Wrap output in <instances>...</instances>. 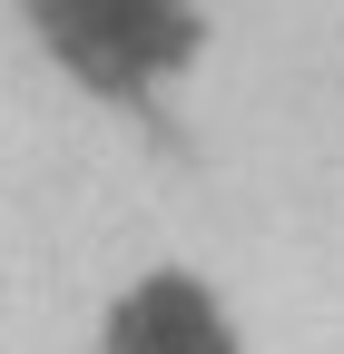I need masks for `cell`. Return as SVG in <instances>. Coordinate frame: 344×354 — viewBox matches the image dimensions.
I'll use <instances>...</instances> for the list:
<instances>
[{
    "instance_id": "6da1fadb",
    "label": "cell",
    "mask_w": 344,
    "mask_h": 354,
    "mask_svg": "<svg viewBox=\"0 0 344 354\" xmlns=\"http://www.w3.org/2000/svg\"><path fill=\"white\" fill-rule=\"evenodd\" d=\"M39 50L99 99H167L217 50V0H30Z\"/></svg>"
},
{
    "instance_id": "7a4b0ae2",
    "label": "cell",
    "mask_w": 344,
    "mask_h": 354,
    "mask_svg": "<svg viewBox=\"0 0 344 354\" xmlns=\"http://www.w3.org/2000/svg\"><path fill=\"white\" fill-rule=\"evenodd\" d=\"M89 354H246V315L197 266H138L99 305Z\"/></svg>"
}]
</instances>
